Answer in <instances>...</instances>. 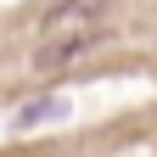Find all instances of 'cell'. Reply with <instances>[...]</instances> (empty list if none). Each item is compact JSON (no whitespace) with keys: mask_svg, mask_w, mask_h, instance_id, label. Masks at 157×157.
I'll return each mask as SVG.
<instances>
[{"mask_svg":"<svg viewBox=\"0 0 157 157\" xmlns=\"http://www.w3.org/2000/svg\"><path fill=\"white\" fill-rule=\"evenodd\" d=\"M95 51V28H67V34H45V45L34 51V67H67L84 62Z\"/></svg>","mask_w":157,"mask_h":157,"instance_id":"obj_1","label":"cell"},{"mask_svg":"<svg viewBox=\"0 0 157 157\" xmlns=\"http://www.w3.org/2000/svg\"><path fill=\"white\" fill-rule=\"evenodd\" d=\"M107 17V0H56V6L39 17L45 34H67V28H95Z\"/></svg>","mask_w":157,"mask_h":157,"instance_id":"obj_2","label":"cell"},{"mask_svg":"<svg viewBox=\"0 0 157 157\" xmlns=\"http://www.w3.org/2000/svg\"><path fill=\"white\" fill-rule=\"evenodd\" d=\"M56 118H67V95H39V101H23V107H17V129L56 124Z\"/></svg>","mask_w":157,"mask_h":157,"instance_id":"obj_3","label":"cell"}]
</instances>
